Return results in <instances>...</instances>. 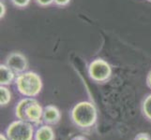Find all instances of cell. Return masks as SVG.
<instances>
[{"label":"cell","instance_id":"19","mask_svg":"<svg viewBox=\"0 0 151 140\" xmlns=\"http://www.w3.org/2000/svg\"><path fill=\"white\" fill-rule=\"evenodd\" d=\"M0 140H9V139H8V137L6 136V134H0Z\"/></svg>","mask_w":151,"mask_h":140},{"label":"cell","instance_id":"9","mask_svg":"<svg viewBox=\"0 0 151 140\" xmlns=\"http://www.w3.org/2000/svg\"><path fill=\"white\" fill-rule=\"evenodd\" d=\"M0 83L3 86L10 84L14 80V72L7 65H0Z\"/></svg>","mask_w":151,"mask_h":140},{"label":"cell","instance_id":"10","mask_svg":"<svg viewBox=\"0 0 151 140\" xmlns=\"http://www.w3.org/2000/svg\"><path fill=\"white\" fill-rule=\"evenodd\" d=\"M12 99V93L7 87L1 85L0 87V105L1 107L7 106Z\"/></svg>","mask_w":151,"mask_h":140},{"label":"cell","instance_id":"11","mask_svg":"<svg viewBox=\"0 0 151 140\" xmlns=\"http://www.w3.org/2000/svg\"><path fill=\"white\" fill-rule=\"evenodd\" d=\"M142 111L144 116L151 122V95H149L143 102Z\"/></svg>","mask_w":151,"mask_h":140},{"label":"cell","instance_id":"17","mask_svg":"<svg viewBox=\"0 0 151 140\" xmlns=\"http://www.w3.org/2000/svg\"><path fill=\"white\" fill-rule=\"evenodd\" d=\"M71 140H86V138H85L84 136H75L73 137Z\"/></svg>","mask_w":151,"mask_h":140},{"label":"cell","instance_id":"7","mask_svg":"<svg viewBox=\"0 0 151 140\" xmlns=\"http://www.w3.org/2000/svg\"><path fill=\"white\" fill-rule=\"evenodd\" d=\"M61 120L60 110L54 105L46 106L43 108L42 122L48 125H55Z\"/></svg>","mask_w":151,"mask_h":140},{"label":"cell","instance_id":"8","mask_svg":"<svg viewBox=\"0 0 151 140\" xmlns=\"http://www.w3.org/2000/svg\"><path fill=\"white\" fill-rule=\"evenodd\" d=\"M55 134L54 129L48 124H43L35 131L34 140H55Z\"/></svg>","mask_w":151,"mask_h":140},{"label":"cell","instance_id":"4","mask_svg":"<svg viewBox=\"0 0 151 140\" xmlns=\"http://www.w3.org/2000/svg\"><path fill=\"white\" fill-rule=\"evenodd\" d=\"M5 133L9 140H33L35 130L32 123L17 120L9 123Z\"/></svg>","mask_w":151,"mask_h":140},{"label":"cell","instance_id":"16","mask_svg":"<svg viewBox=\"0 0 151 140\" xmlns=\"http://www.w3.org/2000/svg\"><path fill=\"white\" fill-rule=\"evenodd\" d=\"M0 7H1V18H3L5 15V12H6V9H5V6L2 2L0 3Z\"/></svg>","mask_w":151,"mask_h":140},{"label":"cell","instance_id":"13","mask_svg":"<svg viewBox=\"0 0 151 140\" xmlns=\"http://www.w3.org/2000/svg\"><path fill=\"white\" fill-rule=\"evenodd\" d=\"M133 140H151V136L147 133H139Z\"/></svg>","mask_w":151,"mask_h":140},{"label":"cell","instance_id":"2","mask_svg":"<svg viewBox=\"0 0 151 140\" xmlns=\"http://www.w3.org/2000/svg\"><path fill=\"white\" fill-rule=\"evenodd\" d=\"M43 107L32 97L24 98L15 107V116L21 121L32 124H40L42 122Z\"/></svg>","mask_w":151,"mask_h":140},{"label":"cell","instance_id":"5","mask_svg":"<svg viewBox=\"0 0 151 140\" xmlns=\"http://www.w3.org/2000/svg\"><path fill=\"white\" fill-rule=\"evenodd\" d=\"M88 73L93 80L97 82H103L111 77L112 69L107 62L101 59H97L90 64Z\"/></svg>","mask_w":151,"mask_h":140},{"label":"cell","instance_id":"6","mask_svg":"<svg viewBox=\"0 0 151 140\" xmlns=\"http://www.w3.org/2000/svg\"><path fill=\"white\" fill-rule=\"evenodd\" d=\"M6 65L16 73H23L27 68V60L20 53H12L7 57Z\"/></svg>","mask_w":151,"mask_h":140},{"label":"cell","instance_id":"1","mask_svg":"<svg viewBox=\"0 0 151 140\" xmlns=\"http://www.w3.org/2000/svg\"><path fill=\"white\" fill-rule=\"evenodd\" d=\"M70 118L73 123L79 128H91L95 125L98 120L97 108L91 102H80L71 109Z\"/></svg>","mask_w":151,"mask_h":140},{"label":"cell","instance_id":"20","mask_svg":"<svg viewBox=\"0 0 151 140\" xmlns=\"http://www.w3.org/2000/svg\"><path fill=\"white\" fill-rule=\"evenodd\" d=\"M147 1H149V2H151V0H147Z\"/></svg>","mask_w":151,"mask_h":140},{"label":"cell","instance_id":"18","mask_svg":"<svg viewBox=\"0 0 151 140\" xmlns=\"http://www.w3.org/2000/svg\"><path fill=\"white\" fill-rule=\"evenodd\" d=\"M147 85L151 88V72H150L148 77H147Z\"/></svg>","mask_w":151,"mask_h":140},{"label":"cell","instance_id":"14","mask_svg":"<svg viewBox=\"0 0 151 140\" xmlns=\"http://www.w3.org/2000/svg\"><path fill=\"white\" fill-rule=\"evenodd\" d=\"M37 2L40 6H48V5H51L53 2H55V0H37Z\"/></svg>","mask_w":151,"mask_h":140},{"label":"cell","instance_id":"3","mask_svg":"<svg viewBox=\"0 0 151 140\" xmlns=\"http://www.w3.org/2000/svg\"><path fill=\"white\" fill-rule=\"evenodd\" d=\"M15 84L21 95L27 97L37 96L42 88L40 77L35 72L21 73L15 80Z\"/></svg>","mask_w":151,"mask_h":140},{"label":"cell","instance_id":"12","mask_svg":"<svg viewBox=\"0 0 151 140\" xmlns=\"http://www.w3.org/2000/svg\"><path fill=\"white\" fill-rule=\"evenodd\" d=\"M12 1L15 6L20 7V8H24L29 4L30 0H12Z\"/></svg>","mask_w":151,"mask_h":140},{"label":"cell","instance_id":"15","mask_svg":"<svg viewBox=\"0 0 151 140\" xmlns=\"http://www.w3.org/2000/svg\"><path fill=\"white\" fill-rule=\"evenodd\" d=\"M70 0H55V3L58 6H66L70 3Z\"/></svg>","mask_w":151,"mask_h":140}]
</instances>
